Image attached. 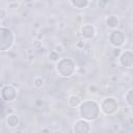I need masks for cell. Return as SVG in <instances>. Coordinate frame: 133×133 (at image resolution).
<instances>
[{
	"label": "cell",
	"instance_id": "obj_1",
	"mask_svg": "<svg viewBox=\"0 0 133 133\" xmlns=\"http://www.w3.org/2000/svg\"><path fill=\"white\" fill-rule=\"evenodd\" d=\"M78 115L88 122H94L101 114L100 103L95 100H83L78 106Z\"/></svg>",
	"mask_w": 133,
	"mask_h": 133
},
{
	"label": "cell",
	"instance_id": "obj_2",
	"mask_svg": "<svg viewBox=\"0 0 133 133\" xmlns=\"http://www.w3.org/2000/svg\"><path fill=\"white\" fill-rule=\"evenodd\" d=\"M55 72L59 77L70 78L76 72V63L70 57H62L55 62Z\"/></svg>",
	"mask_w": 133,
	"mask_h": 133
},
{
	"label": "cell",
	"instance_id": "obj_3",
	"mask_svg": "<svg viewBox=\"0 0 133 133\" xmlns=\"http://www.w3.org/2000/svg\"><path fill=\"white\" fill-rule=\"evenodd\" d=\"M16 43V34L15 32L5 26L0 27V51L5 52L10 50Z\"/></svg>",
	"mask_w": 133,
	"mask_h": 133
},
{
	"label": "cell",
	"instance_id": "obj_4",
	"mask_svg": "<svg viewBox=\"0 0 133 133\" xmlns=\"http://www.w3.org/2000/svg\"><path fill=\"white\" fill-rule=\"evenodd\" d=\"M100 109L101 113L106 116L115 115L119 110V103L113 97H105L100 102Z\"/></svg>",
	"mask_w": 133,
	"mask_h": 133
},
{
	"label": "cell",
	"instance_id": "obj_5",
	"mask_svg": "<svg viewBox=\"0 0 133 133\" xmlns=\"http://www.w3.org/2000/svg\"><path fill=\"white\" fill-rule=\"evenodd\" d=\"M18 97V88L12 84H3L0 89V98L5 103L14 102Z\"/></svg>",
	"mask_w": 133,
	"mask_h": 133
},
{
	"label": "cell",
	"instance_id": "obj_6",
	"mask_svg": "<svg viewBox=\"0 0 133 133\" xmlns=\"http://www.w3.org/2000/svg\"><path fill=\"white\" fill-rule=\"evenodd\" d=\"M108 42L113 48H122L126 44V35L118 28L113 29L108 34Z\"/></svg>",
	"mask_w": 133,
	"mask_h": 133
},
{
	"label": "cell",
	"instance_id": "obj_7",
	"mask_svg": "<svg viewBox=\"0 0 133 133\" xmlns=\"http://www.w3.org/2000/svg\"><path fill=\"white\" fill-rule=\"evenodd\" d=\"M72 131L75 133H87L91 131V126H90V122L79 117L77 119L74 121L73 126H72Z\"/></svg>",
	"mask_w": 133,
	"mask_h": 133
},
{
	"label": "cell",
	"instance_id": "obj_8",
	"mask_svg": "<svg viewBox=\"0 0 133 133\" xmlns=\"http://www.w3.org/2000/svg\"><path fill=\"white\" fill-rule=\"evenodd\" d=\"M117 62L123 68L132 69L133 68V51L132 50L122 51L121 55L117 57Z\"/></svg>",
	"mask_w": 133,
	"mask_h": 133
},
{
	"label": "cell",
	"instance_id": "obj_9",
	"mask_svg": "<svg viewBox=\"0 0 133 133\" xmlns=\"http://www.w3.org/2000/svg\"><path fill=\"white\" fill-rule=\"evenodd\" d=\"M80 35L85 41H90L97 35V29L92 24H83L80 28Z\"/></svg>",
	"mask_w": 133,
	"mask_h": 133
},
{
	"label": "cell",
	"instance_id": "obj_10",
	"mask_svg": "<svg viewBox=\"0 0 133 133\" xmlns=\"http://www.w3.org/2000/svg\"><path fill=\"white\" fill-rule=\"evenodd\" d=\"M20 123H21V119L19 117V115L15 112H11V113H7L6 116H5V124L8 128L10 129H15L17 127L20 126Z\"/></svg>",
	"mask_w": 133,
	"mask_h": 133
},
{
	"label": "cell",
	"instance_id": "obj_11",
	"mask_svg": "<svg viewBox=\"0 0 133 133\" xmlns=\"http://www.w3.org/2000/svg\"><path fill=\"white\" fill-rule=\"evenodd\" d=\"M105 25L107 26V28L113 30V29H117L119 26V19L117 16L115 15H110L107 16L105 19Z\"/></svg>",
	"mask_w": 133,
	"mask_h": 133
},
{
	"label": "cell",
	"instance_id": "obj_12",
	"mask_svg": "<svg viewBox=\"0 0 133 133\" xmlns=\"http://www.w3.org/2000/svg\"><path fill=\"white\" fill-rule=\"evenodd\" d=\"M90 1L91 0H70V3L76 9L82 10L88 7V5L90 4Z\"/></svg>",
	"mask_w": 133,
	"mask_h": 133
},
{
	"label": "cell",
	"instance_id": "obj_13",
	"mask_svg": "<svg viewBox=\"0 0 133 133\" xmlns=\"http://www.w3.org/2000/svg\"><path fill=\"white\" fill-rule=\"evenodd\" d=\"M81 102H82V99L78 95L72 94L68 97V105L72 108H78V106L81 104Z\"/></svg>",
	"mask_w": 133,
	"mask_h": 133
},
{
	"label": "cell",
	"instance_id": "obj_14",
	"mask_svg": "<svg viewBox=\"0 0 133 133\" xmlns=\"http://www.w3.org/2000/svg\"><path fill=\"white\" fill-rule=\"evenodd\" d=\"M124 100L126 102V104L129 106V107H133V87L132 88H129L125 95H124Z\"/></svg>",
	"mask_w": 133,
	"mask_h": 133
},
{
	"label": "cell",
	"instance_id": "obj_15",
	"mask_svg": "<svg viewBox=\"0 0 133 133\" xmlns=\"http://www.w3.org/2000/svg\"><path fill=\"white\" fill-rule=\"evenodd\" d=\"M45 84V79L42 76H36L33 79V86L35 88H42Z\"/></svg>",
	"mask_w": 133,
	"mask_h": 133
},
{
	"label": "cell",
	"instance_id": "obj_16",
	"mask_svg": "<svg viewBox=\"0 0 133 133\" xmlns=\"http://www.w3.org/2000/svg\"><path fill=\"white\" fill-rule=\"evenodd\" d=\"M59 55H60V54H58L56 51L52 50V51H50V52L48 53V58H49V60L52 61V62H57V61L60 59V56H59Z\"/></svg>",
	"mask_w": 133,
	"mask_h": 133
},
{
	"label": "cell",
	"instance_id": "obj_17",
	"mask_svg": "<svg viewBox=\"0 0 133 133\" xmlns=\"http://www.w3.org/2000/svg\"><path fill=\"white\" fill-rule=\"evenodd\" d=\"M110 1H111V0H99V1H98V6H99L101 9H105V8L109 5Z\"/></svg>",
	"mask_w": 133,
	"mask_h": 133
},
{
	"label": "cell",
	"instance_id": "obj_18",
	"mask_svg": "<svg viewBox=\"0 0 133 133\" xmlns=\"http://www.w3.org/2000/svg\"><path fill=\"white\" fill-rule=\"evenodd\" d=\"M54 51H56L58 54H62L63 52H64V46L62 45V44H57V45H55V47H54V49H53Z\"/></svg>",
	"mask_w": 133,
	"mask_h": 133
},
{
	"label": "cell",
	"instance_id": "obj_19",
	"mask_svg": "<svg viewBox=\"0 0 133 133\" xmlns=\"http://www.w3.org/2000/svg\"><path fill=\"white\" fill-rule=\"evenodd\" d=\"M86 42L87 41H85V39H81V41H78L77 43H76V47L78 48V49H80V50H83L84 49V47H85V45H86Z\"/></svg>",
	"mask_w": 133,
	"mask_h": 133
},
{
	"label": "cell",
	"instance_id": "obj_20",
	"mask_svg": "<svg viewBox=\"0 0 133 133\" xmlns=\"http://www.w3.org/2000/svg\"><path fill=\"white\" fill-rule=\"evenodd\" d=\"M88 92L91 95H96L98 92V87L96 85H89L88 86Z\"/></svg>",
	"mask_w": 133,
	"mask_h": 133
},
{
	"label": "cell",
	"instance_id": "obj_21",
	"mask_svg": "<svg viewBox=\"0 0 133 133\" xmlns=\"http://www.w3.org/2000/svg\"><path fill=\"white\" fill-rule=\"evenodd\" d=\"M110 130H111L112 132H119V131H122V128H121L119 125H111Z\"/></svg>",
	"mask_w": 133,
	"mask_h": 133
},
{
	"label": "cell",
	"instance_id": "obj_22",
	"mask_svg": "<svg viewBox=\"0 0 133 133\" xmlns=\"http://www.w3.org/2000/svg\"><path fill=\"white\" fill-rule=\"evenodd\" d=\"M122 51H123V50H122L121 48H113V55L116 56V57H118V56L121 55Z\"/></svg>",
	"mask_w": 133,
	"mask_h": 133
},
{
	"label": "cell",
	"instance_id": "obj_23",
	"mask_svg": "<svg viewBox=\"0 0 133 133\" xmlns=\"http://www.w3.org/2000/svg\"><path fill=\"white\" fill-rule=\"evenodd\" d=\"M4 19H5V9L2 8V9H1V21L3 22Z\"/></svg>",
	"mask_w": 133,
	"mask_h": 133
},
{
	"label": "cell",
	"instance_id": "obj_24",
	"mask_svg": "<svg viewBox=\"0 0 133 133\" xmlns=\"http://www.w3.org/2000/svg\"><path fill=\"white\" fill-rule=\"evenodd\" d=\"M132 51H133V47H132Z\"/></svg>",
	"mask_w": 133,
	"mask_h": 133
},
{
	"label": "cell",
	"instance_id": "obj_25",
	"mask_svg": "<svg viewBox=\"0 0 133 133\" xmlns=\"http://www.w3.org/2000/svg\"><path fill=\"white\" fill-rule=\"evenodd\" d=\"M36 1H37V0H36Z\"/></svg>",
	"mask_w": 133,
	"mask_h": 133
}]
</instances>
